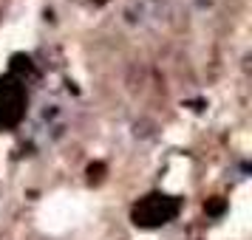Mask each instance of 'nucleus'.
Instances as JSON below:
<instances>
[]
</instances>
